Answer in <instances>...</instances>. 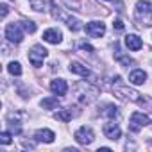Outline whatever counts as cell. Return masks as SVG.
Segmentation results:
<instances>
[{"label": "cell", "mask_w": 152, "mask_h": 152, "mask_svg": "<svg viewBox=\"0 0 152 152\" xmlns=\"http://www.w3.org/2000/svg\"><path fill=\"white\" fill-rule=\"evenodd\" d=\"M75 95L81 104H91L97 97H99V88L88 84V83H79L75 86Z\"/></svg>", "instance_id": "cell-1"}, {"label": "cell", "mask_w": 152, "mask_h": 152, "mask_svg": "<svg viewBox=\"0 0 152 152\" xmlns=\"http://www.w3.org/2000/svg\"><path fill=\"white\" fill-rule=\"evenodd\" d=\"M52 16L56 18V20H59V22H64L72 31H79V29H83V25H81V22L75 18V16H72L66 9H63V7H59V6H56V4H52Z\"/></svg>", "instance_id": "cell-2"}, {"label": "cell", "mask_w": 152, "mask_h": 152, "mask_svg": "<svg viewBox=\"0 0 152 152\" xmlns=\"http://www.w3.org/2000/svg\"><path fill=\"white\" fill-rule=\"evenodd\" d=\"M134 15L138 22H143L145 25H152V4L148 0H140L136 4Z\"/></svg>", "instance_id": "cell-3"}, {"label": "cell", "mask_w": 152, "mask_h": 152, "mask_svg": "<svg viewBox=\"0 0 152 152\" xmlns=\"http://www.w3.org/2000/svg\"><path fill=\"white\" fill-rule=\"evenodd\" d=\"M115 95H118L120 99L124 100H129V102H136V104H145V99L136 91V90H131L124 84H116L115 86Z\"/></svg>", "instance_id": "cell-4"}, {"label": "cell", "mask_w": 152, "mask_h": 152, "mask_svg": "<svg viewBox=\"0 0 152 152\" xmlns=\"http://www.w3.org/2000/svg\"><path fill=\"white\" fill-rule=\"evenodd\" d=\"M47 56H48V50H47L43 45H34V47L29 50V54H27L31 64L36 66V68H39V66L43 64V59H45Z\"/></svg>", "instance_id": "cell-5"}, {"label": "cell", "mask_w": 152, "mask_h": 152, "mask_svg": "<svg viewBox=\"0 0 152 152\" xmlns=\"http://www.w3.org/2000/svg\"><path fill=\"white\" fill-rule=\"evenodd\" d=\"M148 124H150V118H148L147 115L140 113V111L132 113V115H131V118H129V129H131L132 132L141 131V129H143L145 125H148Z\"/></svg>", "instance_id": "cell-6"}, {"label": "cell", "mask_w": 152, "mask_h": 152, "mask_svg": "<svg viewBox=\"0 0 152 152\" xmlns=\"http://www.w3.org/2000/svg\"><path fill=\"white\" fill-rule=\"evenodd\" d=\"M6 38L11 43H22V39H23V27H22V23L20 22L9 23L6 27Z\"/></svg>", "instance_id": "cell-7"}, {"label": "cell", "mask_w": 152, "mask_h": 152, "mask_svg": "<svg viewBox=\"0 0 152 152\" xmlns=\"http://www.w3.org/2000/svg\"><path fill=\"white\" fill-rule=\"evenodd\" d=\"M73 138H75V141L81 143V145H90V143L95 140V134H93L91 127H86V125H84V127H81V129L75 131Z\"/></svg>", "instance_id": "cell-8"}, {"label": "cell", "mask_w": 152, "mask_h": 152, "mask_svg": "<svg viewBox=\"0 0 152 152\" xmlns=\"http://www.w3.org/2000/svg\"><path fill=\"white\" fill-rule=\"evenodd\" d=\"M84 31H86V34H88L90 38H100V36H104V32H106V25H104L102 22H90V23L84 27Z\"/></svg>", "instance_id": "cell-9"}, {"label": "cell", "mask_w": 152, "mask_h": 152, "mask_svg": "<svg viewBox=\"0 0 152 152\" xmlns=\"http://www.w3.org/2000/svg\"><path fill=\"white\" fill-rule=\"evenodd\" d=\"M104 134H106V138L116 141V140H120L122 131H120L118 124H115V122H107V124H104Z\"/></svg>", "instance_id": "cell-10"}, {"label": "cell", "mask_w": 152, "mask_h": 152, "mask_svg": "<svg viewBox=\"0 0 152 152\" xmlns=\"http://www.w3.org/2000/svg\"><path fill=\"white\" fill-rule=\"evenodd\" d=\"M43 39H45L47 43L57 45V43H61L63 34H61V31H57V29H48V31H45V32H43Z\"/></svg>", "instance_id": "cell-11"}, {"label": "cell", "mask_w": 152, "mask_h": 152, "mask_svg": "<svg viewBox=\"0 0 152 152\" xmlns=\"http://www.w3.org/2000/svg\"><path fill=\"white\" fill-rule=\"evenodd\" d=\"M50 90H52V93H56V95H66L68 84H66L64 79H54V81L50 83Z\"/></svg>", "instance_id": "cell-12"}, {"label": "cell", "mask_w": 152, "mask_h": 152, "mask_svg": "<svg viewBox=\"0 0 152 152\" xmlns=\"http://www.w3.org/2000/svg\"><path fill=\"white\" fill-rule=\"evenodd\" d=\"M29 4L38 13H47V11L52 9V2H50V0H29Z\"/></svg>", "instance_id": "cell-13"}, {"label": "cell", "mask_w": 152, "mask_h": 152, "mask_svg": "<svg viewBox=\"0 0 152 152\" xmlns=\"http://www.w3.org/2000/svg\"><path fill=\"white\" fill-rule=\"evenodd\" d=\"M34 138H36V141L52 143V141H54V138H56V134H54L50 129H39V131H36V132H34Z\"/></svg>", "instance_id": "cell-14"}, {"label": "cell", "mask_w": 152, "mask_h": 152, "mask_svg": "<svg viewBox=\"0 0 152 152\" xmlns=\"http://www.w3.org/2000/svg\"><path fill=\"white\" fill-rule=\"evenodd\" d=\"M125 45H127L129 50H140V48L143 47V41H141V38L136 36V34H127V36H125Z\"/></svg>", "instance_id": "cell-15"}, {"label": "cell", "mask_w": 152, "mask_h": 152, "mask_svg": "<svg viewBox=\"0 0 152 152\" xmlns=\"http://www.w3.org/2000/svg\"><path fill=\"white\" fill-rule=\"evenodd\" d=\"M145 81H147V73H145L143 70H140V68H138V70H132L131 75H129V83H132V84H136V86H138V84H143Z\"/></svg>", "instance_id": "cell-16"}, {"label": "cell", "mask_w": 152, "mask_h": 152, "mask_svg": "<svg viewBox=\"0 0 152 152\" xmlns=\"http://www.w3.org/2000/svg\"><path fill=\"white\" fill-rule=\"evenodd\" d=\"M70 72L72 73H77V75H83V77H90V70L84 66V64H81V63H70Z\"/></svg>", "instance_id": "cell-17"}, {"label": "cell", "mask_w": 152, "mask_h": 152, "mask_svg": "<svg viewBox=\"0 0 152 152\" xmlns=\"http://www.w3.org/2000/svg\"><path fill=\"white\" fill-rule=\"evenodd\" d=\"M73 116H75V113H72V107H68V109H61V111H57V113L54 115V118L59 120V122H70Z\"/></svg>", "instance_id": "cell-18"}, {"label": "cell", "mask_w": 152, "mask_h": 152, "mask_svg": "<svg viewBox=\"0 0 152 152\" xmlns=\"http://www.w3.org/2000/svg\"><path fill=\"white\" fill-rule=\"evenodd\" d=\"M104 116H107V118H111V120H115V118H118L120 116V111H118V107L116 106H113V104H107L102 111H100Z\"/></svg>", "instance_id": "cell-19"}, {"label": "cell", "mask_w": 152, "mask_h": 152, "mask_svg": "<svg viewBox=\"0 0 152 152\" xmlns=\"http://www.w3.org/2000/svg\"><path fill=\"white\" fill-rule=\"evenodd\" d=\"M41 107L43 109H57L59 107V99L57 97H47L41 100Z\"/></svg>", "instance_id": "cell-20"}, {"label": "cell", "mask_w": 152, "mask_h": 152, "mask_svg": "<svg viewBox=\"0 0 152 152\" xmlns=\"http://www.w3.org/2000/svg\"><path fill=\"white\" fill-rule=\"evenodd\" d=\"M115 59L116 61H120L122 64H125V66H129V64H132V59L131 57H125L124 54H122V50H120V47L115 43Z\"/></svg>", "instance_id": "cell-21"}, {"label": "cell", "mask_w": 152, "mask_h": 152, "mask_svg": "<svg viewBox=\"0 0 152 152\" xmlns=\"http://www.w3.org/2000/svg\"><path fill=\"white\" fill-rule=\"evenodd\" d=\"M7 72H9L11 75H22V64H20L18 61H11V63L7 64Z\"/></svg>", "instance_id": "cell-22"}, {"label": "cell", "mask_w": 152, "mask_h": 152, "mask_svg": "<svg viewBox=\"0 0 152 152\" xmlns=\"http://www.w3.org/2000/svg\"><path fill=\"white\" fill-rule=\"evenodd\" d=\"M22 23V27H23V31H27V32H36V23L34 22H31V20H23V22H20Z\"/></svg>", "instance_id": "cell-23"}, {"label": "cell", "mask_w": 152, "mask_h": 152, "mask_svg": "<svg viewBox=\"0 0 152 152\" xmlns=\"http://www.w3.org/2000/svg\"><path fill=\"white\" fill-rule=\"evenodd\" d=\"M0 141H2L4 145H7V143H11V132H2V134H0Z\"/></svg>", "instance_id": "cell-24"}, {"label": "cell", "mask_w": 152, "mask_h": 152, "mask_svg": "<svg viewBox=\"0 0 152 152\" xmlns=\"http://www.w3.org/2000/svg\"><path fill=\"white\" fill-rule=\"evenodd\" d=\"M79 48H81L83 52H93V47H91V45H88V43H81V45H79Z\"/></svg>", "instance_id": "cell-25"}, {"label": "cell", "mask_w": 152, "mask_h": 152, "mask_svg": "<svg viewBox=\"0 0 152 152\" xmlns=\"http://www.w3.org/2000/svg\"><path fill=\"white\" fill-rule=\"evenodd\" d=\"M113 27H115L116 31H124V23H122V20H115V23H113Z\"/></svg>", "instance_id": "cell-26"}, {"label": "cell", "mask_w": 152, "mask_h": 152, "mask_svg": "<svg viewBox=\"0 0 152 152\" xmlns=\"http://www.w3.org/2000/svg\"><path fill=\"white\" fill-rule=\"evenodd\" d=\"M0 9H2V18H6V16H7V11H9V9H7V6H6V4H2V7H0Z\"/></svg>", "instance_id": "cell-27"}]
</instances>
